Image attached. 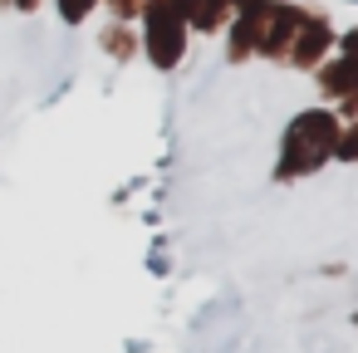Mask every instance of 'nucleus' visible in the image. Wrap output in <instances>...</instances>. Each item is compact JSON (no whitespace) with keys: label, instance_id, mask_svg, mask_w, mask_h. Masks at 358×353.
<instances>
[{"label":"nucleus","instance_id":"obj_2","mask_svg":"<svg viewBox=\"0 0 358 353\" xmlns=\"http://www.w3.org/2000/svg\"><path fill=\"white\" fill-rule=\"evenodd\" d=\"M152 64L157 69H172L182 59V15H177V0H157L152 6Z\"/></svg>","mask_w":358,"mask_h":353},{"label":"nucleus","instance_id":"obj_5","mask_svg":"<svg viewBox=\"0 0 358 353\" xmlns=\"http://www.w3.org/2000/svg\"><path fill=\"white\" fill-rule=\"evenodd\" d=\"M15 6H20V10H30V6H35V0H15Z\"/></svg>","mask_w":358,"mask_h":353},{"label":"nucleus","instance_id":"obj_4","mask_svg":"<svg viewBox=\"0 0 358 353\" xmlns=\"http://www.w3.org/2000/svg\"><path fill=\"white\" fill-rule=\"evenodd\" d=\"M338 157H348V162H353V157H358V128H353V133H348V138H343V143H338Z\"/></svg>","mask_w":358,"mask_h":353},{"label":"nucleus","instance_id":"obj_1","mask_svg":"<svg viewBox=\"0 0 358 353\" xmlns=\"http://www.w3.org/2000/svg\"><path fill=\"white\" fill-rule=\"evenodd\" d=\"M334 147V118L329 113H304L294 128H289V167L285 172H304V167H314L324 152Z\"/></svg>","mask_w":358,"mask_h":353},{"label":"nucleus","instance_id":"obj_3","mask_svg":"<svg viewBox=\"0 0 358 353\" xmlns=\"http://www.w3.org/2000/svg\"><path fill=\"white\" fill-rule=\"evenodd\" d=\"M89 6H94V0H64L59 10H64V20H84V10H89Z\"/></svg>","mask_w":358,"mask_h":353}]
</instances>
